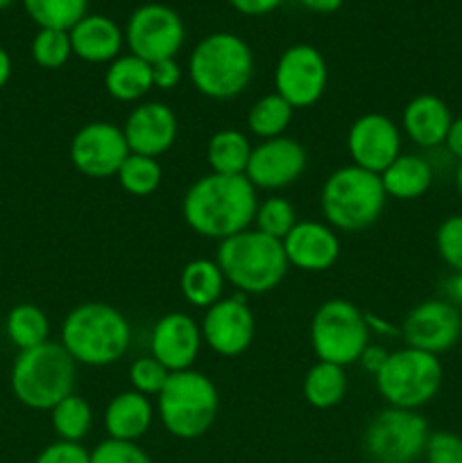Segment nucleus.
I'll return each instance as SVG.
<instances>
[{
    "label": "nucleus",
    "instance_id": "1",
    "mask_svg": "<svg viewBox=\"0 0 462 463\" xmlns=\"http://www.w3.org/2000/svg\"><path fill=\"white\" fill-rule=\"evenodd\" d=\"M258 197L245 175L199 176L184 194L181 215L190 231L208 240L234 238L254 224Z\"/></svg>",
    "mask_w": 462,
    "mask_h": 463
},
{
    "label": "nucleus",
    "instance_id": "2",
    "mask_svg": "<svg viewBox=\"0 0 462 463\" xmlns=\"http://www.w3.org/2000/svg\"><path fill=\"white\" fill-rule=\"evenodd\" d=\"M59 344L75 364L109 366L130 351L131 326L127 317L109 303H82L63 319Z\"/></svg>",
    "mask_w": 462,
    "mask_h": 463
},
{
    "label": "nucleus",
    "instance_id": "3",
    "mask_svg": "<svg viewBox=\"0 0 462 463\" xmlns=\"http://www.w3.org/2000/svg\"><path fill=\"white\" fill-rule=\"evenodd\" d=\"M188 77L208 99H234L254 77V52L247 41L231 32H213L193 48Z\"/></svg>",
    "mask_w": 462,
    "mask_h": 463
},
{
    "label": "nucleus",
    "instance_id": "4",
    "mask_svg": "<svg viewBox=\"0 0 462 463\" xmlns=\"http://www.w3.org/2000/svg\"><path fill=\"white\" fill-rule=\"evenodd\" d=\"M216 262L220 265L226 283L247 297L267 294L279 288L290 269L284 242L256 229H247L234 238L222 240Z\"/></svg>",
    "mask_w": 462,
    "mask_h": 463
},
{
    "label": "nucleus",
    "instance_id": "5",
    "mask_svg": "<svg viewBox=\"0 0 462 463\" xmlns=\"http://www.w3.org/2000/svg\"><path fill=\"white\" fill-rule=\"evenodd\" d=\"M77 364L59 342L21 351L12 366V393L27 410L50 411L59 401L75 393Z\"/></svg>",
    "mask_w": 462,
    "mask_h": 463
},
{
    "label": "nucleus",
    "instance_id": "6",
    "mask_svg": "<svg viewBox=\"0 0 462 463\" xmlns=\"http://www.w3.org/2000/svg\"><path fill=\"white\" fill-rule=\"evenodd\" d=\"M385 194L380 175L358 165L338 167L326 176L320 193V206L331 229L356 233L370 229L383 215Z\"/></svg>",
    "mask_w": 462,
    "mask_h": 463
},
{
    "label": "nucleus",
    "instance_id": "7",
    "mask_svg": "<svg viewBox=\"0 0 462 463\" xmlns=\"http://www.w3.org/2000/svg\"><path fill=\"white\" fill-rule=\"evenodd\" d=\"M157 398L163 428L184 441H193L207 434L220 410L217 387L207 373L195 369L170 373Z\"/></svg>",
    "mask_w": 462,
    "mask_h": 463
},
{
    "label": "nucleus",
    "instance_id": "8",
    "mask_svg": "<svg viewBox=\"0 0 462 463\" xmlns=\"http://www.w3.org/2000/svg\"><path fill=\"white\" fill-rule=\"evenodd\" d=\"M444 369L438 355L403 346L390 353L374 383L388 407L419 411L438 396Z\"/></svg>",
    "mask_w": 462,
    "mask_h": 463
},
{
    "label": "nucleus",
    "instance_id": "9",
    "mask_svg": "<svg viewBox=\"0 0 462 463\" xmlns=\"http://www.w3.org/2000/svg\"><path fill=\"white\" fill-rule=\"evenodd\" d=\"M370 335L365 312L347 298H329L313 315L311 346L317 362L353 364L370 346Z\"/></svg>",
    "mask_w": 462,
    "mask_h": 463
},
{
    "label": "nucleus",
    "instance_id": "10",
    "mask_svg": "<svg viewBox=\"0 0 462 463\" xmlns=\"http://www.w3.org/2000/svg\"><path fill=\"white\" fill-rule=\"evenodd\" d=\"M428 437V423L419 411L388 407L365 428L362 448L376 463H412L424 457Z\"/></svg>",
    "mask_w": 462,
    "mask_h": 463
},
{
    "label": "nucleus",
    "instance_id": "11",
    "mask_svg": "<svg viewBox=\"0 0 462 463\" xmlns=\"http://www.w3.org/2000/svg\"><path fill=\"white\" fill-rule=\"evenodd\" d=\"M186 25L179 14L161 3H145L131 12L125 43L131 54L148 63L175 59L184 48Z\"/></svg>",
    "mask_w": 462,
    "mask_h": 463
},
{
    "label": "nucleus",
    "instance_id": "12",
    "mask_svg": "<svg viewBox=\"0 0 462 463\" xmlns=\"http://www.w3.org/2000/svg\"><path fill=\"white\" fill-rule=\"evenodd\" d=\"M329 66L315 45L294 43L281 52L274 68V93L293 109H308L324 95Z\"/></svg>",
    "mask_w": 462,
    "mask_h": 463
},
{
    "label": "nucleus",
    "instance_id": "13",
    "mask_svg": "<svg viewBox=\"0 0 462 463\" xmlns=\"http://www.w3.org/2000/svg\"><path fill=\"white\" fill-rule=\"evenodd\" d=\"M130 156L122 127L109 120H93L82 127L71 140V161L80 175L89 179L116 176Z\"/></svg>",
    "mask_w": 462,
    "mask_h": 463
},
{
    "label": "nucleus",
    "instance_id": "14",
    "mask_svg": "<svg viewBox=\"0 0 462 463\" xmlns=\"http://www.w3.org/2000/svg\"><path fill=\"white\" fill-rule=\"evenodd\" d=\"M202 339L213 353L222 357L243 355L254 342V312L247 306V294L236 292L234 297L220 298L216 306L204 312L199 324Z\"/></svg>",
    "mask_w": 462,
    "mask_h": 463
},
{
    "label": "nucleus",
    "instance_id": "15",
    "mask_svg": "<svg viewBox=\"0 0 462 463\" xmlns=\"http://www.w3.org/2000/svg\"><path fill=\"white\" fill-rule=\"evenodd\" d=\"M347 152L351 165L380 175L401 156V129L383 113H365L349 127Z\"/></svg>",
    "mask_w": 462,
    "mask_h": 463
},
{
    "label": "nucleus",
    "instance_id": "16",
    "mask_svg": "<svg viewBox=\"0 0 462 463\" xmlns=\"http://www.w3.org/2000/svg\"><path fill=\"white\" fill-rule=\"evenodd\" d=\"M401 335L406 346L439 355L451 351L460 339L462 317L451 301L428 298L408 312Z\"/></svg>",
    "mask_w": 462,
    "mask_h": 463
},
{
    "label": "nucleus",
    "instance_id": "17",
    "mask_svg": "<svg viewBox=\"0 0 462 463\" xmlns=\"http://www.w3.org/2000/svg\"><path fill=\"white\" fill-rule=\"evenodd\" d=\"M306 163L303 145L290 136H279L254 145L245 176L256 190H281L293 185L303 175Z\"/></svg>",
    "mask_w": 462,
    "mask_h": 463
},
{
    "label": "nucleus",
    "instance_id": "18",
    "mask_svg": "<svg viewBox=\"0 0 462 463\" xmlns=\"http://www.w3.org/2000/svg\"><path fill=\"white\" fill-rule=\"evenodd\" d=\"M202 328L186 312H168L154 324L149 335V355L170 373L193 369L202 351Z\"/></svg>",
    "mask_w": 462,
    "mask_h": 463
},
{
    "label": "nucleus",
    "instance_id": "19",
    "mask_svg": "<svg viewBox=\"0 0 462 463\" xmlns=\"http://www.w3.org/2000/svg\"><path fill=\"white\" fill-rule=\"evenodd\" d=\"M122 134L131 154L159 158L175 145L179 122L166 102H140L127 116Z\"/></svg>",
    "mask_w": 462,
    "mask_h": 463
},
{
    "label": "nucleus",
    "instance_id": "20",
    "mask_svg": "<svg viewBox=\"0 0 462 463\" xmlns=\"http://www.w3.org/2000/svg\"><path fill=\"white\" fill-rule=\"evenodd\" d=\"M284 251L290 267L317 274L331 269L338 262L340 238L329 224L315 220L297 222L284 238Z\"/></svg>",
    "mask_w": 462,
    "mask_h": 463
},
{
    "label": "nucleus",
    "instance_id": "21",
    "mask_svg": "<svg viewBox=\"0 0 462 463\" xmlns=\"http://www.w3.org/2000/svg\"><path fill=\"white\" fill-rule=\"evenodd\" d=\"M453 122V113L442 98L430 93L415 95L403 107L401 127L403 134L417 145V147L433 149L444 145L448 127Z\"/></svg>",
    "mask_w": 462,
    "mask_h": 463
},
{
    "label": "nucleus",
    "instance_id": "22",
    "mask_svg": "<svg viewBox=\"0 0 462 463\" xmlns=\"http://www.w3.org/2000/svg\"><path fill=\"white\" fill-rule=\"evenodd\" d=\"M72 54L89 63H111L120 57L125 32L113 18L102 14H86L77 25L68 30Z\"/></svg>",
    "mask_w": 462,
    "mask_h": 463
},
{
    "label": "nucleus",
    "instance_id": "23",
    "mask_svg": "<svg viewBox=\"0 0 462 463\" xmlns=\"http://www.w3.org/2000/svg\"><path fill=\"white\" fill-rule=\"evenodd\" d=\"M152 420V402L134 389L116 393L104 410V430H107L109 439H116V441L136 443L148 434Z\"/></svg>",
    "mask_w": 462,
    "mask_h": 463
},
{
    "label": "nucleus",
    "instance_id": "24",
    "mask_svg": "<svg viewBox=\"0 0 462 463\" xmlns=\"http://www.w3.org/2000/svg\"><path fill=\"white\" fill-rule=\"evenodd\" d=\"M380 184L388 197L399 202H412L428 193L433 184V167L417 154H401L380 172Z\"/></svg>",
    "mask_w": 462,
    "mask_h": 463
},
{
    "label": "nucleus",
    "instance_id": "25",
    "mask_svg": "<svg viewBox=\"0 0 462 463\" xmlns=\"http://www.w3.org/2000/svg\"><path fill=\"white\" fill-rule=\"evenodd\" d=\"M104 89L118 102H139L154 89L152 63L131 52L120 54L104 71Z\"/></svg>",
    "mask_w": 462,
    "mask_h": 463
},
{
    "label": "nucleus",
    "instance_id": "26",
    "mask_svg": "<svg viewBox=\"0 0 462 463\" xmlns=\"http://www.w3.org/2000/svg\"><path fill=\"white\" fill-rule=\"evenodd\" d=\"M225 274H222L220 265L208 258H195L188 265L181 269L179 288L186 301L195 307L208 310L216 306L225 292Z\"/></svg>",
    "mask_w": 462,
    "mask_h": 463
},
{
    "label": "nucleus",
    "instance_id": "27",
    "mask_svg": "<svg viewBox=\"0 0 462 463\" xmlns=\"http://www.w3.org/2000/svg\"><path fill=\"white\" fill-rule=\"evenodd\" d=\"M254 145L238 129H220L208 138L207 163L213 175H245Z\"/></svg>",
    "mask_w": 462,
    "mask_h": 463
},
{
    "label": "nucleus",
    "instance_id": "28",
    "mask_svg": "<svg viewBox=\"0 0 462 463\" xmlns=\"http://www.w3.org/2000/svg\"><path fill=\"white\" fill-rule=\"evenodd\" d=\"M347 393L344 366L331 362H315L303 378V398L315 410H331L340 405Z\"/></svg>",
    "mask_w": 462,
    "mask_h": 463
},
{
    "label": "nucleus",
    "instance_id": "29",
    "mask_svg": "<svg viewBox=\"0 0 462 463\" xmlns=\"http://www.w3.org/2000/svg\"><path fill=\"white\" fill-rule=\"evenodd\" d=\"M5 333H7L9 342L18 348V353L30 351V348L50 342V321L45 312L34 303H18L7 312Z\"/></svg>",
    "mask_w": 462,
    "mask_h": 463
},
{
    "label": "nucleus",
    "instance_id": "30",
    "mask_svg": "<svg viewBox=\"0 0 462 463\" xmlns=\"http://www.w3.org/2000/svg\"><path fill=\"white\" fill-rule=\"evenodd\" d=\"M293 113L294 109L279 93L263 95L249 107L247 127L261 140L279 138V136H285V129L293 122Z\"/></svg>",
    "mask_w": 462,
    "mask_h": 463
},
{
    "label": "nucleus",
    "instance_id": "31",
    "mask_svg": "<svg viewBox=\"0 0 462 463\" xmlns=\"http://www.w3.org/2000/svg\"><path fill=\"white\" fill-rule=\"evenodd\" d=\"M50 420H53V430L59 441L82 443V439L89 437L93 428V410L86 398L71 393L50 410Z\"/></svg>",
    "mask_w": 462,
    "mask_h": 463
},
{
    "label": "nucleus",
    "instance_id": "32",
    "mask_svg": "<svg viewBox=\"0 0 462 463\" xmlns=\"http://www.w3.org/2000/svg\"><path fill=\"white\" fill-rule=\"evenodd\" d=\"M23 7L39 30L68 32L89 14V0H23Z\"/></svg>",
    "mask_w": 462,
    "mask_h": 463
},
{
    "label": "nucleus",
    "instance_id": "33",
    "mask_svg": "<svg viewBox=\"0 0 462 463\" xmlns=\"http://www.w3.org/2000/svg\"><path fill=\"white\" fill-rule=\"evenodd\" d=\"M116 179L125 193L134 194V197H148L161 185V163H159V158L130 152V156L125 158V163L118 170Z\"/></svg>",
    "mask_w": 462,
    "mask_h": 463
},
{
    "label": "nucleus",
    "instance_id": "34",
    "mask_svg": "<svg viewBox=\"0 0 462 463\" xmlns=\"http://www.w3.org/2000/svg\"><path fill=\"white\" fill-rule=\"evenodd\" d=\"M254 224H256V231L284 242L285 235L297 224V213L285 197H270L265 202H258Z\"/></svg>",
    "mask_w": 462,
    "mask_h": 463
},
{
    "label": "nucleus",
    "instance_id": "35",
    "mask_svg": "<svg viewBox=\"0 0 462 463\" xmlns=\"http://www.w3.org/2000/svg\"><path fill=\"white\" fill-rule=\"evenodd\" d=\"M72 57L71 36L63 30H39L32 39V59L39 63L41 68H54L66 66L68 59Z\"/></svg>",
    "mask_w": 462,
    "mask_h": 463
},
{
    "label": "nucleus",
    "instance_id": "36",
    "mask_svg": "<svg viewBox=\"0 0 462 463\" xmlns=\"http://www.w3.org/2000/svg\"><path fill=\"white\" fill-rule=\"evenodd\" d=\"M168 378H170V371H168L161 362L154 360L152 355L139 357V360L131 362L130 366L131 389L148 398L159 396L161 389L166 387Z\"/></svg>",
    "mask_w": 462,
    "mask_h": 463
},
{
    "label": "nucleus",
    "instance_id": "37",
    "mask_svg": "<svg viewBox=\"0 0 462 463\" xmlns=\"http://www.w3.org/2000/svg\"><path fill=\"white\" fill-rule=\"evenodd\" d=\"M438 253L453 271H462V215H451L435 233Z\"/></svg>",
    "mask_w": 462,
    "mask_h": 463
},
{
    "label": "nucleus",
    "instance_id": "38",
    "mask_svg": "<svg viewBox=\"0 0 462 463\" xmlns=\"http://www.w3.org/2000/svg\"><path fill=\"white\" fill-rule=\"evenodd\" d=\"M91 463H154L152 457L131 441H116V439H107V441L98 443L91 450Z\"/></svg>",
    "mask_w": 462,
    "mask_h": 463
},
{
    "label": "nucleus",
    "instance_id": "39",
    "mask_svg": "<svg viewBox=\"0 0 462 463\" xmlns=\"http://www.w3.org/2000/svg\"><path fill=\"white\" fill-rule=\"evenodd\" d=\"M426 463H462V437L456 432H430L424 448Z\"/></svg>",
    "mask_w": 462,
    "mask_h": 463
},
{
    "label": "nucleus",
    "instance_id": "40",
    "mask_svg": "<svg viewBox=\"0 0 462 463\" xmlns=\"http://www.w3.org/2000/svg\"><path fill=\"white\" fill-rule=\"evenodd\" d=\"M34 463H91V452L82 443L54 441L36 455Z\"/></svg>",
    "mask_w": 462,
    "mask_h": 463
},
{
    "label": "nucleus",
    "instance_id": "41",
    "mask_svg": "<svg viewBox=\"0 0 462 463\" xmlns=\"http://www.w3.org/2000/svg\"><path fill=\"white\" fill-rule=\"evenodd\" d=\"M181 81V66L177 59H163L152 63V86L159 90H172Z\"/></svg>",
    "mask_w": 462,
    "mask_h": 463
},
{
    "label": "nucleus",
    "instance_id": "42",
    "mask_svg": "<svg viewBox=\"0 0 462 463\" xmlns=\"http://www.w3.org/2000/svg\"><path fill=\"white\" fill-rule=\"evenodd\" d=\"M229 5L245 16H265L279 7L281 0H229Z\"/></svg>",
    "mask_w": 462,
    "mask_h": 463
},
{
    "label": "nucleus",
    "instance_id": "43",
    "mask_svg": "<svg viewBox=\"0 0 462 463\" xmlns=\"http://www.w3.org/2000/svg\"><path fill=\"white\" fill-rule=\"evenodd\" d=\"M388 355L390 353L385 351L383 346H367L365 351H362V355H361V366L362 369L367 371V373H371V375H376L379 373L380 369H383V364H385V360H388Z\"/></svg>",
    "mask_w": 462,
    "mask_h": 463
},
{
    "label": "nucleus",
    "instance_id": "44",
    "mask_svg": "<svg viewBox=\"0 0 462 463\" xmlns=\"http://www.w3.org/2000/svg\"><path fill=\"white\" fill-rule=\"evenodd\" d=\"M444 145H447V149L457 158V161H462V118H453Z\"/></svg>",
    "mask_w": 462,
    "mask_h": 463
},
{
    "label": "nucleus",
    "instance_id": "45",
    "mask_svg": "<svg viewBox=\"0 0 462 463\" xmlns=\"http://www.w3.org/2000/svg\"><path fill=\"white\" fill-rule=\"evenodd\" d=\"M299 3L315 14H333L342 7L344 0H299Z\"/></svg>",
    "mask_w": 462,
    "mask_h": 463
},
{
    "label": "nucleus",
    "instance_id": "46",
    "mask_svg": "<svg viewBox=\"0 0 462 463\" xmlns=\"http://www.w3.org/2000/svg\"><path fill=\"white\" fill-rule=\"evenodd\" d=\"M365 319H367V328H370V333H376V335H397V328L394 326H390L388 321L379 319V317H371L365 312Z\"/></svg>",
    "mask_w": 462,
    "mask_h": 463
},
{
    "label": "nucleus",
    "instance_id": "47",
    "mask_svg": "<svg viewBox=\"0 0 462 463\" xmlns=\"http://www.w3.org/2000/svg\"><path fill=\"white\" fill-rule=\"evenodd\" d=\"M447 292L448 297H451L453 306H456V303H462V271H456V274L451 276V280L447 283Z\"/></svg>",
    "mask_w": 462,
    "mask_h": 463
},
{
    "label": "nucleus",
    "instance_id": "48",
    "mask_svg": "<svg viewBox=\"0 0 462 463\" xmlns=\"http://www.w3.org/2000/svg\"><path fill=\"white\" fill-rule=\"evenodd\" d=\"M12 77V57H9L7 50L0 45V89H5Z\"/></svg>",
    "mask_w": 462,
    "mask_h": 463
},
{
    "label": "nucleus",
    "instance_id": "49",
    "mask_svg": "<svg viewBox=\"0 0 462 463\" xmlns=\"http://www.w3.org/2000/svg\"><path fill=\"white\" fill-rule=\"evenodd\" d=\"M456 185H457V193L462 194V161L457 163V170H456Z\"/></svg>",
    "mask_w": 462,
    "mask_h": 463
},
{
    "label": "nucleus",
    "instance_id": "50",
    "mask_svg": "<svg viewBox=\"0 0 462 463\" xmlns=\"http://www.w3.org/2000/svg\"><path fill=\"white\" fill-rule=\"evenodd\" d=\"M14 0H0V9H5V7H9V5H12Z\"/></svg>",
    "mask_w": 462,
    "mask_h": 463
}]
</instances>
